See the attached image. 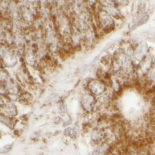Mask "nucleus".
Instances as JSON below:
<instances>
[{
    "instance_id": "nucleus-1",
    "label": "nucleus",
    "mask_w": 155,
    "mask_h": 155,
    "mask_svg": "<svg viewBox=\"0 0 155 155\" xmlns=\"http://www.w3.org/2000/svg\"><path fill=\"white\" fill-rule=\"evenodd\" d=\"M108 146L106 144H102L98 146L92 152V155H104L108 150Z\"/></svg>"
},
{
    "instance_id": "nucleus-2",
    "label": "nucleus",
    "mask_w": 155,
    "mask_h": 155,
    "mask_svg": "<svg viewBox=\"0 0 155 155\" xmlns=\"http://www.w3.org/2000/svg\"><path fill=\"white\" fill-rule=\"evenodd\" d=\"M0 121L2 123L5 124L10 128L11 129L13 128V122L9 117L1 115L0 116Z\"/></svg>"
},
{
    "instance_id": "nucleus-3",
    "label": "nucleus",
    "mask_w": 155,
    "mask_h": 155,
    "mask_svg": "<svg viewBox=\"0 0 155 155\" xmlns=\"http://www.w3.org/2000/svg\"><path fill=\"white\" fill-rule=\"evenodd\" d=\"M7 113L11 116H15L16 115L17 112L15 107L14 106H10L6 108Z\"/></svg>"
},
{
    "instance_id": "nucleus-4",
    "label": "nucleus",
    "mask_w": 155,
    "mask_h": 155,
    "mask_svg": "<svg viewBox=\"0 0 155 155\" xmlns=\"http://www.w3.org/2000/svg\"><path fill=\"white\" fill-rule=\"evenodd\" d=\"M92 103V100L91 99L89 98H87V99L85 98L84 99V100L83 101V107H84V108L86 109H89L91 107Z\"/></svg>"
},
{
    "instance_id": "nucleus-5",
    "label": "nucleus",
    "mask_w": 155,
    "mask_h": 155,
    "mask_svg": "<svg viewBox=\"0 0 155 155\" xmlns=\"http://www.w3.org/2000/svg\"><path fill=\"white\" fill-rule=\"evenodd\" d=\"M12 144H9L5 146L2 148H1L0 149V153H4L9 152L12 148Z\"/></svg>"
},
{
    "instance_id": "nucleus-6",
    "label": "nucleus",
    "mask_w": 155,
    "mask_h": 155,
    "mask_svg": "<svg viewBox=\"0 0 155 155\" xmlns=\"http://www.w3.org/2000/svg\"><path fill=\"white\" fill-rule=\"evenodd\" d=\"M59 112L61 115H64L66 113V108L63 105H61L59 108Z\"/></svg>"
},
{
    "instance_id": "nucleus-7",
    "label": "nucleus",
    "mask_w": 155,
    "mask_h": 155,
    "mask_svg": "<svg viewBox=\"0 0 155 155\" xmlns=\"http://www.w3.org/2000/svg\"><path fill=\"white\" fill-rule=\"evenodd\" d=\"M61 120V118L59 116H57L56 117H55V119H54V122L56 123H58L59 122H60Z\"/></svg>"
},
{
    "instance_id": "nucleus-8",
    "label": "nucleus",
    "mask_w": 155,
    "mask_h": 155,
    "mask_svg": "<svg viewBox=\"0 0 155 155\" xmlns=\"http://www.w3.org/2000/svg\"><path fill=\"white\" fill-rule=\"evenodd\" d=\"M70 121H69V120H67V121L64 122V123H63V126H64V127L67 126V125L70 124Z\"/></svg>"
}]
</instances>
